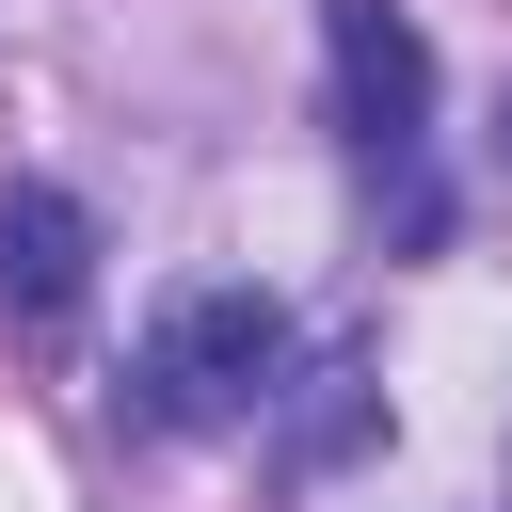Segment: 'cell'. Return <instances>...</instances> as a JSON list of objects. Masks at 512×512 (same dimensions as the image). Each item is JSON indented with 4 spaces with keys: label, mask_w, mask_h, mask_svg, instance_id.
<instances>
[{
    "label": "cell",
    "mask_w": 512,
    "mask_h": 512,
    "mask_svg": "<svg viewBox=\"0 0 512 512\" xmlns=\"http://www.w3.org/2000/svg\"><path fill=\"white\" fill-rule=\"evenodd\" d=\"M272 384H288V304H272V288H192V304L144 336L128 416H144V432H224V416H272Z\"/></svg>",
    "instance_id": "obj_1"
},
{
    "label": "cell",
    "mask_w": 512,
    "mask_h": 512,
    "mask_svg": "<svg viewBox=\"0 0 512 512\" xmlns=\"http://www.w3.org/2000/svg\"><path fill=\"white\" fill-rule=\"evenodd\" d=\"M320 96H336V144L368 176H400L432 144V48L400 0H320Z\"/></svg>",
    "instance_id": "obj_2"
},
{
    "label": "cell",
    "mask_w": 512,
    "mask_h": 512,
    "mask_svg": "<svg viewBox=\"0 0 512 512\" xmlns=\"http://www.w3.org/2000/svg\"><path fill=\"white\" fill-rule=\"evenodd\" d=\"M80 272H96V208L48 192V176H16V192H0V304H16V320H64Z\"/></svg>",
    "instance_id": "obj_3"
},
{
    "label": "cell",
    "mask_w": 512,
    "mask_h": 512,
    "mask_svg": "<svg viewBox=\"0 0 512 512\" xmlns=\"http://www.w3.org/2000/svg\"><path fill=\"white\" fill-rule=\"evenodd\" d=\"M272 400H288V384H272ZM368 416H384V400H368V368H352V352H320V368H304V400H288V464H336Z\"/></svg>",
    "instance_id": "obj_4"
},
{
    "label": "cell",
    "mask_w": 512,
    "mask_h": 512,
    "mask_svg": "<svg viewBox=\"0 0 512 512\" xmlns=\"http://www.w3.org/2000/svg\"><path fill=\"white\" fill-rule=\"evenodd\" d=\"M496 176H512V96H496Z\"/></svg>",
    "instance_id": "obj_5"
}]
</instances>
